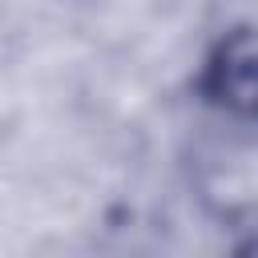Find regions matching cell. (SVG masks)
<instances>
[{
  "label": "cell",
  "instance_id": "obj_1",
  "mask_svg": "<svg viewBox=\"0 0 258 258\" xmlns=\"http://www.w3.org/2000/svg\"><path fill=\"white\" fill-rule=\"evenodd\" d=\"M214 89L222 101L246 109L250 105V93H254V69H250V40L238 36L234 44L222 48L218 64H214Z\"/></svg>",
  "mask_w": 258,
  "mask_h": 258
}]
</instances>
